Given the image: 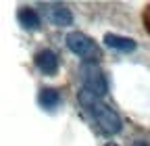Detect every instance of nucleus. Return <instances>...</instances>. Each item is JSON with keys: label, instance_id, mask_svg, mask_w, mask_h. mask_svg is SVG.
<instances>
[{"label": "nucleus", "instance_id": "obj_5", "mask_svg": "<svg viewBox=\"0 0 150 146\" xmlns=\"http://www.w3.org/2000/svg\"><path fill=\"white\" fill-rule=\"evenodd\" d=\"M35 67L44 75H56V71H59V57H56V52L50 48L40 50L35 54Z\"/></svg>", "mask_w": 150, "mask_h": 146}, {"label": "nucleus", "instance_id": "obj_6", "mask_svg": "<svg viewBox=\"0 0 150 146\" xmlns=\"http://www.w3.org/2000/svg\"><path fill=\"white\" fill-rule=\"evenodd\" d=\"M17 21H19V25H21L23 29H29V31L40 29V25H42L40 15H38L33 9H27V6L19 9V13H17Z\"/></svg>", "mask_w": 150, "mask_h": 146}, {"label": "nucleus", "instance_id": "obj_9", "mask_svg": "<svg viewBox=\"0 0 150 146\" xmlns=\"http://www.w3.org/2000/svg\"><path fill=\"white\" fill-rule=\"evenodd\" d=\"M106 146H117V144H106Z\"/></svg>", "mask_w": 150, "mask_h": 146}, {"label": "nucleus", "instance_id": "obj_2", "mask_svg": "<svg viewBox=\"0 0 150 146\" xmlns=\"http://www.w3.org/2000/svg\"><path fill=\"white\" fill-rule=\"evenodd\" d=\"M79 79H81V86H83L86 92L98 96V98H102L108 92V84H106V77H104V71L96 63H81Z\"/></svg>", "mask_w": 150, "mask_h": 146}, {"label": "nucleus", "instance_id": "obj_8", "mask_svg": "<svg viewBox=\"0 0 150 146\" xmlns=\"http://www.w3.org/2000/svg\"><path fill=\"white\" fill-rule=\"evenodd\" d=\"M38 100H40V104L46 108V111H54V108L59 106V102H61V94L56 92L54 88H42Z\"/></svg>", "mask_w": 150, "mask_h": 146}, {"label": "nucleus", "instance_id": "obj_4", "mask_svg": "<svg viewBox=\"0 0 150 146\" xmlns=\"http://www.w3.org/2000/svg\"><path fill=\"white\" fill-rule=\"evenodd\" d=\"M44 17L52 25H56V27H67V25L73 23L71 11L65 4H61V2H48V4H44Z\"/></svg>", "mask_w": 150, "mask_h": 146}, {"label": "nucleus", "instance_id": "obj_7", "mask_svg": "<svg viewBox=\"0 0 150 146\" xmlns=\"http://www.w3.org/2000/svg\"><path fill=\"white\" fill-rule=\"evenodd\" d=\"M104 42L108 48L119 50V52H134L136 50V42L131 38H125V35H117V33H106Z\"/></svg>", "mask_w": 150, "mask_h": 146}, {"label": "nucleus", "instance_id": "obj_1", "mask_svg": "<svg viewBox=\"0 0 150 146\" xmlns=\"http://www.w3.org/2000/svg\"><path fill=\"white\" fill-rule=\"evenodd\" d=\"M79 102L86 108V113L98 123V127L104 134H119L121 132V117L112 111L108 104H104L98 96L81 90L79 92Z\"/></svg>", "mask_w": 150, "mask_h": 146}, {"label": "nucleus", "instance_id": "obj_3", "mask_svg": "<svg viewBox=\"0 0 150 146\" xmlns=\"http://www.w3.org/2000/svg\"><path fill=\"white\" fill-rule=\"evenodd\" d=\"M67 46L71 52H75L77 57L83 59V63H96L102 57L100 46L94 42L90 35H86L83 31H71L67 35Z\"/></svg>", "mask_w": 150, "mask_h": 146}]
</instances>
